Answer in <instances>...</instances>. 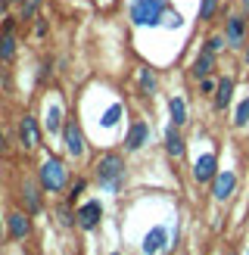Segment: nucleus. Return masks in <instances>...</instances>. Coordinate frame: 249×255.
Masks as SVG:
<instances>
[{
    "label": "nucleus",
    "mask_w": 249,
    "mask_h": 255,
    "mask_svg": "<svg viewBox=\"0 0 249 255\" xmlns=\"http://www.w3.org/2000/svg\"><path fill=\"white\" fill-rule=\"evenodd\" d=\"M97 181L100 187H106V190H119V184L124 181V159L119 156V152H103V156L97 159Z\"/></svg>",
    "instance_id": "1"
},
{
    "label": "nucleus",
    "mask_w": 249,
    "mask_h": 255,
    "mask_svg": "<svg viewBox=\"0 0 249 255\" xmlns=\"http://www.w3.org/2000/svg\"><path fill=\"white\" fill-rule=\"evenodd\" d=\"M66 165H62L59 156H47L41 162V168H37V184H41L44 193H59L62 187H66Z\"/></svg>",
    "instance_id": "2"
},
{
    "label": "nucleus",
    "mask_w": 249,
    "mask_h": 255,
    "mask_svg": "<svg viewBox=\"0 0 249 255\" xmlns=\"http://www.w3.org/2000/svg\"><path fill=\"white\" fill-rule=\"evenodd\" d=\"M168 3L165 0H134L131 3V22L134 25H156L165 16Z\"/></svg>",
    "instance_id": "3"
},
{
    "label": "nucleus",
    "mask_w": 249,
    "mask_h": 255,
    "mask_svg": "<svg viewBox=\"0 0 249 255\" xmlns=\"http://www.w3.org/2000/svg\"><path fill=\"white\" fill-rule=\"evenodd\" d=\"M62 143H66V152L72 159H81L84 156V134H81V125L75 119H66V128H62Z\"/></svg>",
    "instance_id": "4"
},
{
    "label": "nucleus",
    "mask_w": 249,
    "mask_h": 255,
    "mask_svg": "<svg viewBox=\"0 0 249 255\" xmlns=\"http://www.w3.org/2000/svg\"><path fill=\"white\" fill-rule=\"evenodd\" d=\"M224 37H228V47L240 50L246 44V16H240V12L228 16V22H224Z\"/></svg>",
    "instance_id": "5"
},
{
    "label": "nucleus",
    "mask_w": 249,
    "mask_h": 255,
    "mask_svg": "<svg viewBox=\"0 0 249 255\" xmlns=\"http://www.w3.org/2000/svg\"><path fill=\"white\" fill-rule=\"evenodd\" d=\"M19 140H22L25 152H31V149L41 146V125H37L34 116H22V122H19Z\"/></svg>",
    "instance_id": "6"
},
{
    "label": "nucleus",
    "mask_w": 249,
    "mask_h": 255,
    "mask_svg": "<svg viewBox=\"0 0 249 255\" xmlns=\"http://www.w3.org/2000/svg\"><path fill=\"white\" fill-rule=\"evenodd\" d=\"M215 174H218L215 152H206V156L196 159V165H193V181L196 184H212V181H215Z\"/></svg>",
    "instance_id": "7"
},
{
    "label": "nucleus",
    "mask_w": 249,
    "mask_h": 255,
    "mask_svg": "<svg viewBox=\"0 0 249 255\" xmlns=\"http://www.w3.org/2000/svg\"><path fill=\"white\" fill-rule=\"evenodd\" d=\"M75 215H78V227H81V231H94V227L100 224V218H103V206H100L97 199H91V202H84Z\"/></svg>",
    "instance_id": "8"
},
{
    "label": "nucleus",
    "mask_w": 249,
    "mask_h": 255,
    "mask_svg": "<svg viewBox=\"0 0 249 255\" xmlns=\"http://www.w3.org/2000/svg\"><path fill=\"white\" fill-rule=\"evenodd\" d=\"M234 187H237V174L234 171H218L215 181H212V196H215L218 202H224V199H231Z\"/></svg>",
    "instance_id": "9"
},
{
    "label": "nucleus",
    "mask_w": 249,
    "mask_h": 255,
    "mask_svg": "<svg viewBox=\"0 0 249 255\" xmlns=\"http://www.w3.org/2000/svg\"><path fill=\"white\" fill-rule=\"evenodd\" d=\"M146 140H149V125L140 119V122H134V125H131L128 137H124V149H128V152H137V149L146 143Z\"/></svg>",
    "instance_id": "10"
},
{
    "label": "nucleus",
    "mask_w": 249,
    "mask_h": 255,
    "mask_svg": "<svg viewBox=\"0 0 249 255\" xmlns=\"http://www.w3.org/2000/svg\"><path fill=\"white\" fill-rule=\"evenodd\" d=\"M6 224H9V237H12V240H25V237L31 234V218H28V212H9Z\"/></svg>",
    "instance_id": "11"
},
{
    "label": "nucleus",
    "mask_w": 249,
    "mask_h": 255,
    "mask_svg": "<svg viewBox=\"0 0 249 255\" xmlns=\"http://www.w3.org/2000/svg\"><path fill=\"white\" fill-rule=\"evenodd\" d=\"M165 152H168L171 159H184V152H187L184 137H181V131H178V125H168V131H165Z\"/></svg>",
    "instance_id": "12"
},
{
    "label": "nucleus",
    "mask_w": 249,
    "mask_h": 255,
    "mask_svg": "<svg viewBox=\"0 0 249 255\" xmlns=\"http://www.w3.org/2000/svg\"><path fill=\"white\" fill-rule=\"evenodd\" d=\"M212 69H215V53H209V50H203V53L190 62V75L196 81H203L206 75H212Z\"/></svg>",
    "instance_id": "13"
},
{
    "label": "nucleus",
    "mask_w": 249,
    "mask_h": 255,
    "mask_svg": "<svg viewBox=\"0 0 249 255\" xmlns=\"http://www.w3.org/2000/svg\"><path fill=\"white\" fill-rule=\"evenodd\" d=\"M165 240H168V231H165V227H153V231H149V234L143 237V252H146V255L162 252V249L168 246Z\"/></svg>",
    "instance_id": "14"
},
{
    "label": "nucleus",
    "mask_w": 249,
    "mask_h": 255,
    "mask_svg": "<svg viewBox=\"0 0 249 255\" xmlns=\"http://www.w3.org/2000/svg\"><path fill=\"white\" fill-rule=\"evenodd\" d=\"M212 97H215V100H212V106H215L218 112H224V109L231 106V97H234V81L231 78H221L218 81V91L212 94Z\"/></svg>",
    "instance_id": "15"
},
{
    "label": "nucleus",
    "mask_w": 249,
    "mask_h": 255,
    "mask_svg": "<svg viewBox=\"0 0 249 255\" xmlns=\"http://www.w3.org/2000/svg\"><path fill=\"white\" fill-rule=\"evenodd\" d=\"M44 125H47L50 134H59L62 128H66V119H62V106H59V103H50V106H47V119H44Z\"/></svg>",
    "instance_id": "16"
},
{
    "label": "nucleus",
    "mask_w": 249,
    "mask_h": 255,
    "mask_svg": "<svg viewBox=\"0 0 249 255\" xmlns=\"http://www.w3.org/2000/svg\"><path fill=\"white\" fill-rule=\"evenodd\" d=\"M41 193H44L41 184H37V187L25 184V187H22V199H25V212H28V215H34L37 209H41Z\"/></svg>",
    "instance_id": "17"
},
{
    "label": "nucleus",
    "mask_w": 249,
    "mask_h": 255,
    "mask_svg": "<svg viewBox=\"0 0 249 255\" xmlns=\"http://www.w3.org/2000/svg\"><path fill=\"white\" fill-rule=\"evenodd\" d=\"M12 56H16V34L3 31L0 34V62H12Z\"/></svg>",
    "instance_id": "18"
},
{
    "label": "nucleus",
    "mask_w": 249,
    "mask_h": 255,
    "mask_svg": "<svg viewBox=\"0 0 249 255\" xmlns=\"http://www.w3.org/2000/svg\"><path fill=\"white\" fill-rule=\"evenodd\" d=\"M168 112H171V122L178 125V128L187 122V106H184L181 97H171V100H168Z\"/></svg>",
    "instance_id": "19"
},
{
    "label": "nucleus",
    "mask_w": 249,
    "mask_h": 255,
    "mask_svg": "<svg viewBox=\"0 0 249 255\" xmlns=\"http://www.w3.org/2000/svg\"><path fill=\"white\" fill-rule=\"evenodd\" d=\"M137 78H140V94L143 97L156 94V75H153V69H137Z\"/></svg>",
    "instance_id": "20"
},
{
    "label": "nucleus",
    "mask_w": 249,
    "mask_h": 255,
    "mask_svg": "<svg viewBox=\"0 0 249 255\" xmlns=\"http://www.w3.org/2000/svg\"><path fill=\"white\" fill-rule=\"evenodd\" d=\"M41 3L44 0H19V19H34L37 16V9H41Z\"/></svg>",
    "instance_id": "21"
},
{
    "label": "nucleus",
    "mask_w": 249,
    "mask_h": 255,
    "mask_svg": "<svg viewBox=\"0 0 249 255\" xmlns=\"http://www.w3.org/2000/svg\"><path fill=\"white\" fill-rule=\"evenodd\" d=\"M215 9H218V0H203V3H199V22H212Z\"/></svg>",
    "instance_id": "22"
},
{
    "label": "nucleus",
    "mask_w": 249,
    "mask_h": 255,
    "mask_svg": "<svg viewBox=\"0 0 249 255\" xmlns=\"http://www.w3.org/2000/svg\"><path fill=\"white\" fill-rule=\"evenodd\" d=\"M246 122H249V97L243 100L240 106H237V116H234V125H237V128H243Z\"/></svg>",
    "instance_id": "23"
},
{
    "label": "nucleus",
    "mask_w": 249,
    "mask_h": 255,
    "mask_svg": "<svg viewBox=\"0 0 249 255\" xmlns=\"http://www.w3.org/2000/svg\"><path fill=\"white\" fill-rule=\"evenodd\" d=\"M224 47H228V37H224V34H212L209 41H206V50H209V53H218V50H224Z\"/></svg>",
    "instance_id": "24"
},
{
    "label": "nucleus",
    "mask_w": 249,
    "mask_h": 255,
    "mask_svg": "<svg viewBox=\"0 0 249 255\" xmlns=\"http://www.w3.org/2000/svg\"><path fill=\"white\" fill-rule=\"evenodd\" d=\"M84 187H87V181H84V177H78V181L72 184V190H69V196H66V202H75V199H78V196L84 193Z\"/></svg>",
    "instance_id": "25"
},
{
    "label": "nucleus",
    "mask_w": 249,
    "mask_h": 255,
    "mask_svg": "<svg viewBox=\"0 0 249 255\" xmlns=\"http://www.w3.org/2000/svg\"><path fill=\"white\" fill-rule=\"evenodd\" d=\"M119 116H122V106H119V103H116V106H109V109H106V116H103V125L112 128V125L119 122Z\"/></svg>",
    "instance_id": "26"
},
{
    "label": "nucleus",
    "mask_w": 249,
    "mask_h": 255,
    "mask_svg": "<svg viewBox=\"0 0 249 255\" xmlns=\"http://www.w3.org/2000/svg\"><path fill=\"white\" fill-rule=\"evenodd\" d=\"M199 91H203V94H215V91H218V81H215V78H209V75H206V78L199 81Z\"/></svg>",
    "instance_id": "27"
},
{
    "label": "nucleus",
    "mask_w": 249,
    "mask_h": 255,
    "mask_svg": "<svg viewBox=\"0 0 249 255\" xmlns=\"http://www.w3.org/2000/svg\"><path fill=\"white\" fill-rule=\"evenodd\" d=\"M162 19H165V25H168V28H174V25H181V16H178V12H171V9H165V16H162Z\"/></svg>",
    "instance_id": "28"
},
{
    "label": "nucleus",
    "mask_w": 249,
    "mask_h": 255,
    "mask_svg": "<svg viewBox=\"0 0 249 255\" xmlns=\"http://www.w3.org/2000/svg\"><path fill=\"white\" fill-rule=\"evenodd\" d=\"M34 34L44 37V34H47V22H37V25H34Z\"/></svg>",
    "instance_id": "29"
},
{
    "label": "nucleus",
    "mask_w": 249,
    "mask_h": 255,
    "mask_svg": "<svg viewBox=\"0 0 249 255\" xmlns=\"http://www.w3.org/2000/svg\"><path fill=\"white\" fill-rule=\"evenodd\" d=\"M6 152H9V146H6V137L0 134V156H6Z\"/></svg>",
    "instance_id": "30"
},
{
    "label": "nucleus",
    "mask_w": 249,
    "mask_h": 255,
    "mask_svg": "<svg viewBox=\"0 0 249 255\" xmlns=\"http://www.w3.org/2000/svg\"><path fill=\"white\" fill-rule=\"evenodd\" d=\"M9 3H12V0H0V12H6V9H9Z\"/></svg>",
    "instance_id": "31"
},
{
    "label": "nucleus",
    "mask_w": 249,
    "mask_h": 255,
    "mask_svg": "<svg viewBox=\"0 0 249 255\" xmlns=\"http://www.w3.org/2000/svg\"><path fill=\"white\" fill-rule=\"evenodd\" d=\"M240 6H243V12L249 16V0H240Z\"/></svg>",
    "instance_id": "32"
},
{
    "label": "nucleus",
    "mask_w": 249,
    "mask_h": 255,
    "mask_svg": "<svg viewBox=\"0 0 249 255\" xmlns=\"http://www.w3.org/2000/svg\"><path fill=\"white\" fill-rule=\"evenodd\" d=\"M3 234H6V231H3V221H0V240H3Z\"/></svg>",
    "instance_id": "33"
},
{
    "label": "nucleus",
    "mask_w": 249,
    "mask_h": 255,
    "mask_svg": "<svg viewBox=\"0 0 249 255\" xmlns=\"http://www.w3.org/2000/svg\"><path fill=\"white\" fill-rule=\"evenodd\" d=\"M246 66H249V50H246Z\"/></svg>",
    "instance_id": "34"
},
{
    "label": "nucleus",
    "mask_w": 249,
    "mask_h": 255,
    "mask_svg": "<svg viewBox=\"0 0 249 255\" xmlns=\"http://www.w3.org/2000/svg\"><path fill=\"white\" fill-rule=\"evenodd\" d=\"M109 255H119V252H109Z\"/></svg>",
    "instance_id": "35"
}]
</instances>
